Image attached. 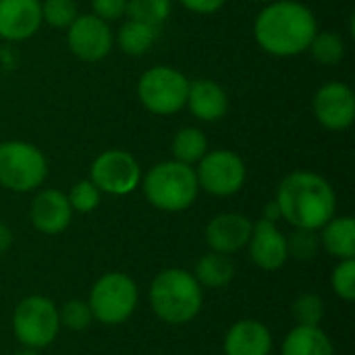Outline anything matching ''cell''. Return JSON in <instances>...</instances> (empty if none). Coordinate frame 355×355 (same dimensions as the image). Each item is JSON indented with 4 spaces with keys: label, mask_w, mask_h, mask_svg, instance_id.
I'll use <instances>...</instances> for the list:
<instances>
[{
    "label": "cell",
    "mask_w": 355,
    "mask_h": 355,
    "mask_svg": "<svg viewBox=\"0 0 355 355\" xmlns=\"http://www.w3.org/2000/svg\"><path fill=\"white\" fill-rule=\"evenodd\" d=\"M275 202L281 210V220L293 229L320 231L337 214V193L333 185L318 173H289L277 187Z\"/></svg>",
    "instance_id": "2"
},
{
    "label": "cell",
    "mask_w": 355,
    "mask_h": 355,
    "mask_svg": "<svg viewBox=\"0 0 355 355\" xmlns=\"http://www.w3.org/2000/svg\"><path fill=\"white\" fill-rule=\"evenodd\" d=\"M12 333L21 347H31L37 352L50 347L60 333L56 304L44 295L23 297L12 312Z\"/></svg>",
    "instance_id": "7"
},
{
    "label": "cell",
    "mask_w": 355,
    "mask_h": 355,
    "mask_svg": "<svg viewBox=\"0 0 355 355\" xmlns=\"http://www.w3.org/2000/svg\"><path fill=\"white\" fill-rule=\"evenodd\" d=\"M58 318H60V329L81 333L87 331L94 322L92 308L85 300H69L58 308Z\"/></svg>",
    "instance_id": "26"
},
{
    "label": "cell",
    "mask_w": 355,
    "mask_h": 355,
    "mask_svg": "<svg viewBox=\"0 0 355 355\" xmlns=\"http://www.w3.org/2000/svg\"><path fill=\"white\" fill-rule=\"evenodd\" d=\"M318 250H320L318 231H312V229H293V233L287 237L289 258H293L297 262H312L318 256Z\"/></svg>",
    "instance_id": "27"
},
{
    "label": "cell",
    "mask_w": 355,
    "mask_h": 355,
    "mask_svg": "<svg viewBox=\"0 0 355 355\" xmlns=\"http://www.w3.org/2000/svg\"><path fill=\"white\" fill-rule=\"evenodd\" d=\"M10 245H12V231L4 223H0V254L10 250Z\"/></svg>",
    "instance_id": "34"
},
{
    "label": "cell",
    "mask_w": 355,
    "mask_h": 355,
    "mask_svg": "<svg viewBox=\"0 0 355 355\" xmlns=\"http://www.w3.org/2000/svg\"><path fill=\"white\" fill-rule=\"evenodd\" d=\"M139 185L148 204L162 212H183L200 193L196 168L179 160H162L154 164L141 175Z\"/></svg>",
    "instance_id": "4"
},
{
    "label": "cell",
    "mask_w": 355,
    "mask_h": 355,
    "mask_svg": "<svg viewBox=\"0 0 355 355\" xmlns=\"http://www.w3.org/2000/svg\"><path fill=\"white\" fill-rule=\"evenodd\" d=\"M12 355H42V352H37V349H31V347H21L19 352H15Z\"/></svg>",
    "instance_id": "36"
},
{
    "label": "cell",
    "mask_w": 355,
    "mask_h": 355,
    "mask_svg": "<svg viewBox=\"0 0 355 355\" xmlns=\"http://www.w3.org/2000/svg\"><path fill=\"white\" fill-rule=\"evenodd\" d=\"M87 304L92 308L94 320L106 327H116L133 316L139 304V289L129 275L112 270L94 283Z\"/></svg>",
    "instance_id": "5"
},
{
    "label": "cell",
    "mask_w": 355,
    "mask_h": 355,
    "mask_svg": "<svg viewBox=\"0 0 355 355\" xmlns=\"http://www.w3.org/2000/svg\"><path fill=\"white\" fill-rule=\"evenodd\" d=\"M40 0H0V37L6 42H25L42 25Z\"/></svg>",
    "instance_id": "16"
},
{
    "label": "cell",
    "mask_w": 355,
    "mask_h": 355,
    "mask_svg": "<svg viewBox=\"0 0 355 355\" xmlns=\"http://www.w3.org/2000/svg\"><path fill=\"white\" fill-rule=\"evenodd\" d=\"M198 185L214 198L235 196L248 177L245 162L231 150H212L202 156L196 168Z\"/></svg>",
    "instance_id": "9"
},
{
    "label": "cell",
    "mask_w": 355,
    "mask_h": 355,
    "mask_svg": "<svg viewBox=\"0 0 355 355\" xmlns=\"http://www.w3.org/2000/svg\"><path fill=\"white\" fill-rule=\"evenodd\" d=\"M318 31L314 12L297 0H272L254 21L258 46L272 56L291 58L308 50Z\"/></svg>",
    "instance_id": "1"
},
{
    "label": "cell",
    "mask_w": 355,
    "mask_h": 355,
    "mask_svg": "<svg viewBox=\"0 0 355 355\" xmlns=\"http://www.w3.org/2000/svg\"><path fill=\"white\" fill-rule=\"evenodd\" d=\"M67 44L69 50L85 62H98L106 58L112 50L114 35L110 25L96 17L94 12L89 15H77L75 21L67 27Z\"/></svg>",
    "instance_id": "11"
},
{
    "label": "cell",
    "mask_w": 355,
    "mask_h": 355,
    "mask_svg": "<svg viewBox=\"0 0 355 355\" xmlns=\"http://www.w3.org/2000/svg\"><path fill=\"white\" fill-rule=\"evenodd\" d=\"M308 52L316 62L333 67L345 58V42L335 31H316V35L308 46Z\"/></svg>",
    "instance_id": "24"
},
{
    "label": "cell",
    "mask_w": 355,
    "mask_h": 355,
    "mask_svg": "<svg viewBox=\"0 0 355 355\" xmlns=\"http://www.w3.org/2000/svg\"><path fill=\"white\" fill-rule=\"evenodd\" d=\"M40 4H42V21L56 29H67L79 15L77 4L73 0H44Z\"/></svg>",
    "instance_id": "30"
},
{
    "label": "cell",
    "mask_w": 355,
    "mask_h": 355,
    "mask_svg": "<svg viewBox=\"0 0 355 355\" xmlns=\"http://www.w3.org/2000/svg\"><path fill=\"white\" fill-rule=\"evenodd\" d=\"M125 15L133 21L160 27L171 15V0H127Z\"/></svg>",
    "instance_id": "25"
},
{
    "label": "cell",
    "mask_w": 355,
    "mask_h": 355,
    "mask_svg": "<svg viewBox=\"0 0 355 355\" xmlns=\"http://www.w3.org/2000/svg\"><path fill=\"white\" fill-rule=\"evenodd\" d=\"M181 6H185L187 10L191 12H198V15H212L216 10H220L225 6L227 0H179Z\"/></svg>",
    "instance_id": "33"
},
{
    "label": "cell",
    "mask_w": 355,
    "mask_h": 355,
    "mask_svg": "<svg viewBox=\"0 0 355 355\" xmlns=\"http://www.w3.org/2000/svg\"><path fill=\"white\" fill-rule=\"evenodd\" d=\"M331 289L343 302L355 300V258L339 260L331 275Z\"/></svg>",
    "instance_id": "31"
},
{
    "label": "cell",
    "mask_w": 355,
    "mask_h": 355,
    "mask_svg": "<svg viewBox=\"0 0 355 355\" xmlns=\"http://www.w3.org/2000/svg\"><path fill=\"white\" fill-rule=\"evenodd\" d=\"M245 248L250 252L252 264L266 272H275L283 268L289 260L287 235L277 227V223L264 218L252 225V235Z\"/></svg>",
    "instance_id": "13"
},
{
    "label": "cell",
    "mask_w": 355,
    "mask_h": 355,
    "mask_svg": "<svg viewBox=\"0 0 355 355\" xmlns=\"http://www.w3.org/2000/svg\"><path fill=\"white\" fill-rule=\"evenodd\" d=\"M291 314L297 324L320 327L324 318V300L318 293H302L291 306Z\"/></svg>",
    "instance_id": "28"
},
{
    "label": "cell",
    "mask_w": 355,
    "mask_h": 355,
    "mask_svg": "<svg viewBox=\"0 0 355 355\" xmlns=\"http://www.w3.org/2000/svg\"><path fill=\"white\" fill-rule=\"evenodd\" d=\"M223 352L225 355H270L272 333L256 318L237 320L225 335Z\"/></svg>",
    "instance_id": "17"
},
{
    "label": "cell",
    "mask_w": 355,
    "mask_h": 355,
    "mask_svg": "<svg viewBox=\"0 0 355 355\" xmlns=\"http://www.w3.org/2000/svg\"><path fill=\"white\" fill-rule=\"evenodd\" d=\"M312 110L329 131H345L355 121V94L347 83L329 81L314 94Z\"/></svg>",
    "instance_id": "12"
},
{
    "label": "cell",
    "mask_w": 355,
    "mask_h": 355,
    "mask_svg": "<svg viewBox=\"0 0 355 355\" xmlns=\"http://www.w3.org/2000/svg\"><path fill=\"white\" fill-rule=\"evenodd\" d=\"M193 277L206 289H220V287H227L233 281L235 266H233L229 256L218 254V252H210V254H204L196 262Z\"/></svg>",
    "instance_id": "21"
},
{
    "label": "cell",
    "mask_w": 355,
    "mask_h": 355,
    "mask_svg": "<svg viewBox=\"0 0 355 355\" xmlns=\"http://www.w3.org/2000/svg\"><path fill=\"white\" fill-rule=\"evenodd\" d=\"M262 218H264V220H270V223L281 220V210H279V206H277V202H275V200H272V202H268V204L264 206V214H262Z\"/></svg>",
    "instance_id": "35"
},
{
    "label": "cell",
    "mask_w": 355,
    "mask_h": 355,
    "mask_svg": "<svg viewBox=\"0 0 355 355\" xmlns=\"http://www.w3.org/2000/svg\"><path fill=\"white\" fill-rule=\"evenodd\" d=\"M48 175V160L44 152L29 141L0 144V185L12 193H27L40 189Z\"/></svg>",
    "instance_id": "6"
},
{
    "label": "cell",
    "mask_w": 355,
    "mask_h": 355,
    "mask_svg": "<svg viewBox=\"0 0 355 355\" xmlns=\"http://www.w3.org/2000/svg\"><path fill=\"white\" fill-rule=\"evenodd\" d=\"M156 37H158V27H152V25H146V23L127 19L119 27L116 44L121 46V50L125 54H129V56H141V54H146L154 46Z\"/></svg>",
    "instance_id": "22"
},
{
    "label": "cell",
    "mask_w": 355,
    "mask_h": 355,
    "mask_svg": "<svg viewBox=\"0 0 355 355\" xmlns=\"http://www.w3.org/2000/svg\"><path fill=\"white\" fill-rule=\"evenodd\" d=\"M254 2H262V4H268V2H272V0H254Z\"/></svg>",
    "instance_id": "37"
},
{
    "label": "cell",
    "mask_w": 355,
    "mask_h": 355,
    "mask_svg": "<svg viewBox=\"0 0 355 355\" xmlns=\"http://www.w3.org/2000/svg\"><path fill=\"white\" fill-rule=\"evenodd\" d=\"M320 248L337 260L355 258V220L352 216H333L320 229Z\"/></svg>",
    "instance_id": "20"
},
{
    "label": "cell",
    "mask_w": 355,
    "mask_h": 355,
    "mask_svg": "<svg viewBox=\"0 0 355 355\" xmlns=\"http://www.w3.org/2000/svg\"><path fill=\"white\" fill-rule=\"evenodd\" d=\"M189 92V79L166 64H158L148 69L137 81V98L146 110L168 116L185 108Z\"/></svg>",
    "instance_id": "8"
},
{
    "label": "cell",
    "mask_w": 355,
    "mask_h": 355,
    "mask_svg": "<svg viewBox=\"0 0 355 355\" xmlns=\"http://www.w3.org/2000/svg\"><path fill=\"white\" fill-rule=\"evenodd\" d=\"M189 112L202 123H216L229 110V98L223 85L212 79H196L189 81L187 102Z\"/></svg>",
    "instance_id": "18"
},
{
    "label": "cell",
    "mask_w": 355,
    "mask_h": 355,
    "mask_svg": "<svg viewBox=\"0 0 355 355\" xmlns=\"http://www.w3.org/2000/svg\"><path fill=\"white\" fill-rule=\"evenodd\" d=\"M29 220L44 235H60L73 220V208L60 189H42L31 200Z\"/></svg>",
    "instance_id": "14"
},
{
    "label": "cell",
    "mask_w": 355,
    "mask_h": 355,
    "mask_svg": "<svg viewBox=\"0 0 355 355\" xmlns=\"http://www.w3.org/2000/svg\"><path fill=\"white\" fill-rule=\"evenodd\" d=\"M92 10L106 23L116 21L127 10V0H92Z\"/></svg>",
    "instance_id": "32"
},
{
    "label": "cell",
    "mask_w": 355,
    "mask_h": 355,
    "mask_svg": "<svg viewBox=\"0 0 355 355\" xmlns=\"http://www.w3.org/2000/svg\"><path fill=\"white\" fill-rule=\"evenodd\" d=\"M67 200L73 208V212H79V214H89L94 212L100 202H102V191L89 181V179H81L77 181L69 193H67Z\"/></svg>",
    "instance_id": "29"
},
{
    "label": "cell",
    "mask_w": 355,
    "mask_h": 355,
    "mask_svg": "<svg viewBox=\"0 0 355 355\" xmlns=\"http://www.w3.org/2000/svg\"><path fill=\"white\" fill-rule=\"evenodd\" d=\"M89 181L106 196H129L141 183V166L125 150H106L92 162Z\"/></svg>",
    "instance_id": "10"
},
{
    "label": "cell",
    "mask_w": 355,
    "mask_h": 355,
    "mask_svg": "<svg viewBox=\"0 0 355 355\" xmlns=\"http://www.w3.org/2000/svg\"><path fill=\"white\" fill-rule=\"evenodd\" d=\"M252 220L245 214L239 212H223L210 218L206 225V243L212 252L231 256L239 250H243L252 235Z\"/></svg>",
    "instance_id": "15"
},
{
    "label": "cell",
    "mask_w": 355,
    "mask_h": 355,
    "mask_svg": "<svg viewBox=\"0 0 355 355\" xmlns=\"http://www.w3.org/2000/svg\"><path fill=\"white\" fill-rule=\"evenodd\" d=\"M281 355H335V347L320 327L295 324L283 339Z\"/></svg>",
    "instance_id": "19"
},
{
    "label": "cell",
    "mask_w": 355,
    "mask_h": 355,
    "mask_svg": "<svg viewBox=\"0 0 355 355\" xmlns=\"http://www.w3.org/2000/svg\"><path fill=\"white\" fill-rule=\"evenodd\" d=\"M152 312L166 324H189L204 308V287L185 268L160 270L148 291Z\"/></svg>",
    "instance_id": "3"
},
{
    "label": "cell",
    "mask_w": 355,
    "mask_h": 355,
    "mask_svg": "<svg viewBox=\"0 0 355 355\" xmlns=\"http://www.w3.org/2000/svg\"><path fill=\"white\" fill-rule=\"evenodd\" d=\"M208 152V139L202 129L198 127H183L173 137V160H179L183 164H198L202 156Z\"/></svg>",
    "instance_id": "23"
}]
</instances>
